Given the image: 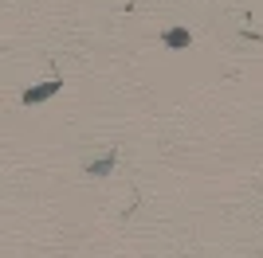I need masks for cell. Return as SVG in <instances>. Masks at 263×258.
I'll list each match as a JSON object with an SVG mask.
<instances>
[{"label":"cell","mask_w":263,"mask_h":258,"mask_svg":"<svg viewBox=\"0 0 263 258\" xmlns=\"http://www.w3.org/2000/svg\"><path fill=\"white\" fill-rule=\"evenodd\" d=\"M63 90V78H47V82H35V86H28L20 94V102L24 106H40V102H47V98H55Z\"/></svg>","instance_id":"6da1fadb"},{"label":"cell","mask_w":263,"mask_h":258,"mask_svg":"<svg viewBox=\"0 0 263 258\" xmlns=\"http://www.w3.org/2000/svg\"><path fill=\"white\" fill-rule=\"evenodd\" d=\"M114 164H118V153H114V149H106V153H99V157H95V161H90L83 172H87L90 180H106L110 172H114Z\"/></svg>","instance_id":"7a4b0ae2"},{"label":"cell","mask_w":263,"mask_h":258,"mask_svg":"<svg viewBox=\"0 0 263 258\" xmlns=\"http://www.w3.org/2000/svg\"><path fill=\"white\" fill-rule=\"evenodd\" d=\"M165 47H173V51H185V47H193V32L189 28H169V32L161 35Z\"/></svg>","instance_id":"3957f363"}]
</instances>
